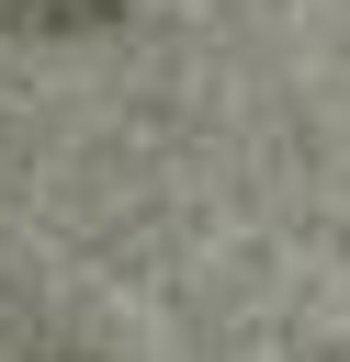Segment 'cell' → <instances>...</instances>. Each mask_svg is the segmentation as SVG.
I'll list each match as a JSON object with an SVG mask.
<instances>
[{
  "instance_id": "1",
  "label": "cell",
  "mask_w": 350,
  "mask_h": 362,
  "mask_svg": "<svg viewBox=\"0 0 350 362\" xmlns=\"http://www.w3.org/2000/svg\"><path fill=\"white\" fill-rule=\"evenodd\" d=\"M124 0H0V34H102Z\"/></svg>"
}]
</instances>
